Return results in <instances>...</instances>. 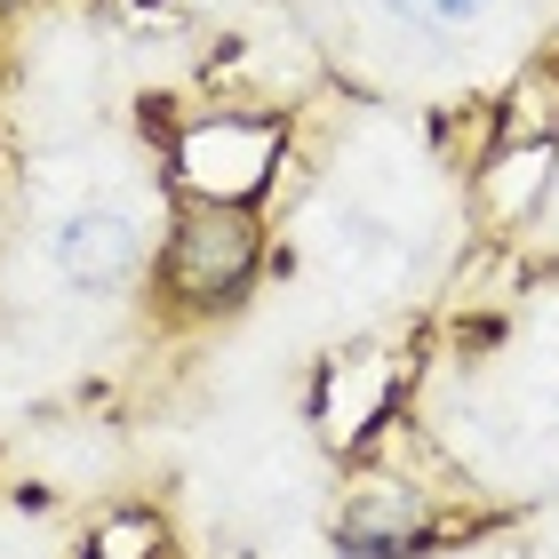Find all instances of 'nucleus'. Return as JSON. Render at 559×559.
Masks as SVG:
<instances>
[{
	"label": "nucleus",
	"instance_id": "3",
	"mask_svg": "<svg viewBox=\"0 0 559 559\" xmlns=\"http://www.w3.org/2000/svg\"><path fill=\"white\" fill-rule=\"evenodd\" d=\"M496 0H384V16L416 24V33H464V24H479Z\"/></svg>",
	"mask_w": 559,
	"mask_h": 559
},
{
	"label": "nucleus",
	"instance_id": "1",
	"mask_svg": "<svg viewBox=\"0 0 559 559\" xmlns=\"http://www.w3.org/2000/svg\"><path fill=\"white\" fill-rule=\"evenodd\" d=\"M57 264H64L72 288H112V280H129V264H136L129 209H72L57 224Z\"/></svg>",
	"mask_w": 559,
	"mask_h": 559
},
{
	"label": "nucleus",
	"instance_id": "2",
	"mask_svg": "<svg viewBox=\"0 0 559 559\" xmlns=\"http://www.w3.org/2000/svg\"><path fill=\"white\" fill-rule=\"evenodd\" d=\"M240 272H248V224L240 216H200V224H185V240H176V288L216 296V288H233Z\"/></svg>",
	"mask_w": 559,
	"mask_h": 559
}]
</instances>
